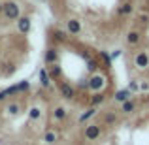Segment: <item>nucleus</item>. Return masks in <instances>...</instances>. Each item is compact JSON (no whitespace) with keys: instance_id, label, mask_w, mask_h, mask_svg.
I'll use <instances>...</instances> for the list:
<instances>
[{"instance_id":"obj_1","label":"nucleus","mask_w":149,"mask_h":145,"mask_svg":"<svg viewBox=\"0 0 149 145\" xmlns=\"http://www.w3.org/2000/svg\"><path fill=\"white\" fill-rule=\"evenodd\" d=\"M2 13L6 15V19H10V21H17L19 17H21V8H19L17 2H6L2 8Z\"/></svg>"},{"instance_id":"obj_2","label":"nucleus","mask_w":149,"mask_h":145,"mask_svg":"<svg viewBox=\"0 0 149 145\" xmlns=\"http://www.w3.org/2000/svg\"><path fill=\"white\" fill-rule=\"evenodd\" d=\"M100 134H102V130H100L98 124H89V126L85 128V138H87L89 142H95V139H98Z\"/></svg>"},{"instance_id":"obj_3","label":"nucleus","mask_w":149,"mask_h":145,"mask_svg":"<svg viewBox=\"0 0 149 145\" xmlns=\"http://www.w3.org/2000/svg\"><path fill=\"white\" fill-rule=\"evenodd\" d=\"M89 81V89H91V91H102V89H104V85H106V79L102 76H93L91 79H87Z\"/></svg>"},{"instance_id":"obj_4","label":"nucleus","mask_w":149,"mask_h":145,"mask_svg":"<svg viewBox=\"0 0 149 145\" xmlns=\"http://www.w3.org/2000/svg\"><path fill=\"white\" fill-rule=\"evenodd\" d=\"M134 64L138 66V68H142V70L147 68L149 66V55L146 53V51H140V53L134 57Z\"/></svg>"},{"instance_id":"obj_5","label":"nucleus","mask_w":149,"mask_h":145,"mask_svg":"<svg viewBox=\"0 0 149 145\" xmlns=\"http://www.w3.org/2000/svg\"><path fill=\"white\" fill-rule=\"evenodd\" d=\"M58 91H61V94L64 96L66 100H72V98L76 96L74 87H72V85H68V83H61V85H58Z\"/></svg>"},{"instance_id":"obj_6","label":"nucleus","mask_w":149,"mask_h":145,"mask_svg":"<svg viewBox=\"0 0 149 145\" xmlns=\"http://www.w3.org/2000/svg\"><path fill=\"white\" fill-rule=\"evenodd\" d=\"M66 28H68L70 34L77 36V34L81 32V23L77 21V19H68V21H66Z\"/></svg>"},{"instance_id":"obj_7","label":"nucleus","mask_w":149,"mask_h":145,"mask_svg":"<svg viewBox=\"0 0 149 145\" xmlns=\"http://www.w3.org/2000/svg\"><path fill=\"white\" fill-rule=\"evenodd\" d=\"M30 26H32V23H30V17H19L17 19V28L21 34H26L30 30Z\"/></svg>"},{"instance_id":"obj_8","label":"nucleus","mask_w":149,"mask_h":145,"mask_svg":"<svg viewBox=\"0 0 149 145\" xmlns=\"http://www.w3.org/2000/svg\"><path fill=\"white\" fill-rule=\"evenodd\" d=\"M130 96H132V91L130 89H121V91H117L115 92V102H121V104H123V102H127V100H130Z\"/></svg>"},{"instance_id":"obj_9","label":"nucleus","mask_w":149,"mask_h":145,"mask_svg":"<svg viewBox=\"0 0 149 145\" xmlns=\"http://www.w3.org/2000/svg\"><path fill=\"white\" fill-rule=\"evenodd\" d=\"M40 85L42 87H49L51 85V76L47 74V70H40Z\"/></svg>"},{"instance_id":"obj_10","label":"nucleus","mask_w":149,"mask_h":145,"mask_svg":"<svg viewBox=\"0 0 149 145\" xmlns=\"http://www.w3.org/2000/svg\"><path fill=\"white\" fill-rule=\"evenodd\" d=\"M57 58H58V53H57V49H47V53H45V62L47 64H55L57 62Z\"/></svg>"},{"instance_id":"obj_11","label":"nucleus","mask_w":149,"mask_h":145,"mask_svg":"<svg viewBox=\"0 0 149 145\" xmlns=\"http://www.w3.org/2000/svg\"><path fill=\"white\" fill-rule=\"evenodd\" d=\"M66 115H68V109H66V108H62V105L55 108V111H53V117H55L57 121H62V119H66Z\"/></svg>"},{"instance_id":"obj_12","label":"nucleus","mask_w":149,"mask_h":145,"mask_svg":"<svg viewBox=\"0 0 149 145\" xmlns=\"http://www.w3.org/2000/svg\"><path fill=\"white\" fill-rule=\"evenodd\" d=\"M140 38H142V36H140V32L132 30V32L127 34V44H128V45H136V44L140 42Z\"/></svg>"},{"instance_id":"obj_13","label":"nucleus","mask_w":149,"mask_h":145,"mask_svg":"<svg viewBox=\"0 0 149 145\" xmlns=\"http://www.w3.org/2000/svg\"><path fill=\"white\" fill-rule=\"evenodd\" d=\"M134 108H136V104L132 100H127V102L121 104V111H123V113H132V111H134Z\"/></svg>"},{"instance_id":"obj_14","label":"nucleus","mask_w":149,"mask_h":145,"mask_svg":"<svg viewBox=\"0 0 149 145\" xmlns=\"http://www.w3.org/2000/svg\"><path fill=\"white\" fill-rule=\"evenodd\" d=\"M49 76H51V77H57V79L62 76V72H61V66H57V62L49 66Z\"/></svg>"},{"instance_id":"obj_15","label":"nucleus","mask_w":149,"mask_h":145,"mask_svg":"<svg viewBox=\"0 0 149 145\" xmlns=\"http://www.w3.org/2000/svg\"><path fill=\"white\" fill-rule=\"evenodd\" d=\"M95 113H96V108H95V105H91V108H89L87 111H85L83 115L79 117V121H81V123H85V121H87V119H91V117L95 115Z\"/></svg>"},{"instance_id":"obj_16","label":"nucleus","mask_w":149,"mask_h":145,"mask_svg":"<svg viewBox=\"0 0 149 145\" xmlns=\"http://www.w3.org/2000/svg\"><path fill=\"white\" fill-rule=\"evenodd\" d=\"M44 142L47 143V145H53L55 142H57V134H55V132H45V136H44Z\"/></svg>"},{"instance_id":"obj_17","label":"nucleus","mask_w":149,"mask_h":145,"mask_svg":"<svg viewBox=\"0 0 149 145\" xmlns=\"http://www.w3.org/2000/svg\"><path fill=\"white\" fill-rule=\"evenodd\" d=\"M132 11V4L130 2H127V4H123V6L119 8V15H128Z\"/></svg>"},{"instance_id":"obj_18","label":"nucleus","mask_w":149,"mask_h":145,"mask_svg":"<svg viewBox=\"0 0 149 145\" xmlns=\"http://www.w3.org/2000/svg\"><path fill=\"white\" fill-rule=\"evenodd\" d=\"M102 102H104V94H102V92H96V94L91 98V104L93 105H98V104H102Z\"/></svg>"},{"instance_id":"obj_19","label":"nucleus","mask_w":149,"mask_h":145,"mask_svg":"<svg viewBox=\"0 0 149 145\" xmlns=\"http://www.w3.org/2000/svg\"><path fill=\"white\" fill-rule=\"evenodd\" d=\"M87 68L91 70V72H96V70H98V62H96L95 58H89L87 60Z\"/></svg>"},{"instance_id":"obj_20","label":"nucleus","mask_w":149,"mask_h":145,"mask_svg":"<svg viewBox=\"0 0 149 145\" xmlns=\"http://www.w3.org/2000/svg\"><path fill=\"white\" fill-rule=\"evenodd\" d=\"M40 115H42V111H40V109H38V108H32V109H30V113H29V117H30V119H32V121L40 119Z\"/></svg>"},{"instance_id":"obj_21","label":"nucleus","mask_w":149,"mask_h":145,"mask_svg":"<svg viewBox=\"0 0 149 145\" xmlns=\"http://www.w3.org/2000/svg\"><path fill=\"white\" fill-rule=\"evenodd\" d=\"M100 57L104 58L106 66H108V68H109V66H111V60H113V58H111V55H108V53H104V51H100Z\"/></svg>"},{"instance_id":"obj_22","label":"nucleus","mask_w":149,"mask_h":145,"mask_svg":"<svg viewBox=\"0 0 149 145\" xmlns=\"http://www.w3.org/2000/svg\"><path fill=\"white\" fill-rule=\"evenodd\" d=\"M19 109H21L19 104H10V105H8V113H11V115H17Z\"/></svg>"},{"instance_id":"obj_23","label":"nucleus","mask_w":149,"mask_h":145,"mask_svg":"<svg viewBox=\"0 0 149 145\" xmlns=\"http://www.w3.org/2000/svg\"><path fill=\"white\" fill-rule=\"evenodd\" d=\"M55 38H57V40H66V32L64 30H55Z\"/></svg>"},{"instance_id":"obj_24","label":"nucleus","mask_w":149,"mask_h":145,"mask_svg":"<svg viewBox=\"0 0 149 145\" xmlns=\"http://www.w3.org/2000/svg\"><path fill=\"white\" fill-rule=\"evenodd\" d=\"M115 119H117L115 113H108V115H106V123H108V124H113V123H115Z\"/></svg>"},{"instance_id":"obj_25","label":"nucleus","mask_w":149,"mask_h":145,"mask_svg":"<svg viewBox=\"0 0 149 145\" xmlns=\"http://www.w3.org/2000/svg\"><path fill=\"white\" fill-rule=\"evenodd\" d=\"M128 89H130V91H138V89H140V85L136 83V81H132V83L128 85Z\"/></svg>"},{"instance_id":"obj_26","label":"nucleus","mask_w":149,"mask_h":145,"mask_svg":"<svg viewBox=\"0 0 149 145\" xmlns=\"http://www.w3.org/2000/svg\"><path fill=\"white\" fill-rule=\"evenodd\" d=\"M4 98H8V91H0V100H4Z\"/></svg>"},{"instance_id":"obj_27","label":"nucleus","mask_w":149,"mask_h":145,"mask_svg":"<svg viewBox=\"0 0 149 145\" xmlns=\"http://www.w3.org/2000/svg\"><path fill=\"white\" fill-rule=\"evenodd\" d=\"M119 55H121V51H113V53H111V58H115V57H119Z\"/></svg>"},{"instance_id":"obj_28","label":"nucleus","mask_w":149,"mask_h":145,"mask_svg":"<svg viewBox=\"0 0 149 145\" xmlns=\"http://www.w3.org/2000/svg\"><path fill=\"white\" fill-rule=\"evenodd\" d=\"M142 89H143V91H147V89H149V83H142Z\"/></svg>"},{"instance_id":"obj_29","label":"nucleus","mask_w":149,"mask_h":145,"mask_svg":"<svg viewBox=\"0 0 149 145\" xmlns=\"http://www.w3.org/2000/svg\"><path fill=\"white\" fill-rule=\"evenodd\" d=\"M2 8H4V4H2V2H0V13H2Z\"/></svg>"}]
</instances>
